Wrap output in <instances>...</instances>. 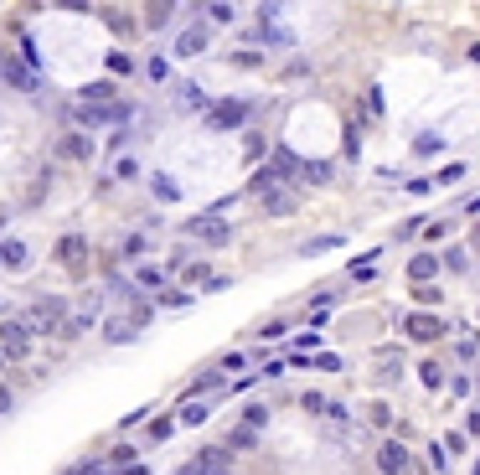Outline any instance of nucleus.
Instances as JSON below:
<instances>
[{
    "label": "nucleus",
    "mask_w": 480,
    "mask_h": 475,
    "mask_svg": "<svg viewBox=\"0 0 480 475\" xmlns=\"http://www.w3.org/2000/svg\"><path fill=\"white\" fill-rule=\"evenodd\" d=\"M21 320H26L36 336H57V331H68V320H73V315H68V300H62V295H36Z\"/></svg>",
    "instance_id": "1"
},
{
    "label": "nucleus",
    "mask_w": 480,
    "mask_h": 475,
    "mask_svg": "<svg viewBox=\"0 0 480 475\" xmlns=\"http://www.w3.org/2000/svg\"><path fill=\"white\" fill-rule=\"evenodd\" d=\"M233 470V449L228 444H202L176 475H228Z\"/></svg>",
    "instance_id": "2"
},
{
    "label": "nucleus",
    "mask_w": 480,
    "mask_h": 475,
    "mask_svg": "<svg viewBox=\"0 0 480 475\" xmlns=\"http://www.w3.org/2000/svg\"><path fill=\"white\" fill-rule=\"evenodd\" d=\"M52 258H57L68 274H83V269H88V238H83V233H62L57 248H52Z\"/></svg>",
    "instance_id": "3"
},
{
    "label": "nucleus",
    "mask_w": 480,
    "mask_h": 475,
    "mask_svg": "<svg viewBox=\"0 0 480 475\" xmlns=\"http://www.w3.org/2000/svg\"><path fill=\"white\" fill-rule=\"evenodd\" d=\"M181 233H186V238H196V243H207V248H223L228 238H233V228H228L223 218H207V212H202V218H186V223H181Z\"/></svg>",
    "instance_id": "4"
},
{
    "label": "nucleus",
    "mask_w": 480,
    "mask_h": 475,
    "mask_svg": "<svg viewBox=\"0 0 480 475\" xmlns=\"http://www.w3.org/2000/svg\"><path fill=\"white\" fill-rule=\"evenodd\" d=\"M31 341H36V331L26 326V320H21V315H11V320H0V352H6V357H26L31 352Z\"/></svg>",
    "instance_id": "5"
},
{
    "label": "nucleus",
    "mask_w": 480,
    "mask_h": 475,
    "mask_svg": "<svg viewBox=\"0 0 480 475\" xmlns=\"http://www.w3.org/2000/svg\"><path fill=\"white\" fill-rule=\"evenodd\" d=\"M248 119V103L243 98H223V103H212L207 109V129H238Z\"/></svg>",
    "instance_id": "6"
},
{
    "label": "nucleus",
    "mask_w": 480,
    "mask_h": 475,
    "mask_svg": "<svg viewBox=\"0 0 480 475\" xmlns=\"http://www.w3.org/2000/svg\"><path fill=\"white\" fill-rule=\"evenodd\" d=\"M264 212H269V218H295V212H300V191L285 186V181L269 186V191H264Z\"/></svg>",
    "instance_id": "7"
},
{
    "label": "nucleus",
    "mask_w": 480,
    "mask_h": 475,
    "mask_svg": "<svg viewBox=\"0 0 480 475\" xmlns=\"http://www.w3.org/2000/svg\"><path fill=\"white\" fill-rule=\"evenodd\" d=\"M408 465H413V455L398 444V439H382V449H377V470L382 475H408Z\"/></svg>",
    "instance_id": "8"
},
{
    "label": "nucleus",
    "mask_w": 480,
    "mask_h": 475,
    "mask_svg": "<svg viewBox=\"0 0 480 475\" xmlns=\"http://www.w3.org/2000/svg\"><path fill=\"white\" fill-rule=\"evenodd\" d=\"M98 305H103L98 295H83V305L73 310V320H68V331H62V336L73 341V336H83V331H93V326H98Z\"/></svg>",
    "instance_id": "9"
},
{
    "label": "nucleus",
    "mask_w": 480,
    "mask_h": 475,
    "mask_svg": "<svg viewBox=\"0 0 480 475\" xmlns=\"http://www.w3.org/2000/svg\"><path fill=\"white\" fill-rule=\"evenodd\" d=\"M57 155H62V160H78V165H83V160H93V140L83 135V129H68V135L57 140Z\"/></svg>",
    "instance_id": "10"
},
{
    "label": "nucleus",
    "mask_w": 480,
    "mask_h": 475,
    "mask_svg": "<svg viewBox=\"0 0 480 475\" xmlns=\"http://www.w3.org/2000/svg\"><path fill=\"white\" fill-rule=\"evenodd\" d=\"M403 326H408L413 341H439V336H444V320H439V315H408Z\"/></svg>",
    "instance_id": "11"
},
{
    "label": "nucleus",
    "mask_w": 480,
    "mask_h": 475,
    "mask_svg": "<svg viewBox=\"0 0 480 475\" xmlns=\"http://www.w3.org/2000/svg\"><path fill=\"white\" fill-rule=\"evenodd\" d=\"M6 88H21V93H36V73L26 68V62H16V57H6Z\"/></svg>",
    "instance_id": "12"
},
{
    "label": "nucleus",
    "mask_w": 480,
    "mask_h": 475,
    "mask_svg": "<svg viewBox=\"0 0 480 475\" xmlns=\"http://www.w3.org/2000/svg\"><path fill=\"white\" fill-rule=\"evenodd\" d=\"M0 269H26V243L21 238H0Z\"/></svg>",
    "instance_id": "13"
},
{
    "label": "nucleus",
    "mask_w": 480,
    "mask_h": 475,
    "mask_svg": "<svg viewBox=\"0 0 480 475\" xmlns=\"http://www.w3.org/2000/svg\"><path fill=\"white\" fill-rule=\"evenodd\" d=\"M196 52H207V31L202 26H186L176 36V57H196Z\"/></svg>",
    "instance_id": "14"
},
{
    "label": "nucleus",
    "mask_w": 480,
    "mask_h": 475,
    "mask_svg": "<svg viewBox=\"0 0 480 475\" xmlns=\"http://www.w3.org/2000/svg\"><path fill=\"white\" fill-rule=\"evenodd\" d=\"M98 16H103V26L114 31V36H135V21H129V11H119V6H103Z\"/></svg>",
    "instance_id": "15"
},
{
    "label": "nucleus",
    "mask_w": 480,
    "mask_h": 475,
    "mask_svg": "<svg viewBox=\"0 0 480 475\" xmlns=\"http://www.w3.org/2000/svg\"><path fill=\"white\" fill-rule=\"evenodd\" d=\"M140 331L135 326H129V315H119V320H108V326H103V341H108V347H124V341H135Z\"/></svg>",
    "instance_id": "16"
},
{
    "label": "nucleus",
    "mask_w": 480,
    "mask_h": 475,
    "mask_svg": "<svg viewBox=\"0 0 480 475\" xmlns=\"http://www.w3.org/2000/svg\"><path fill=\"white\" fill-rule=\"evenodd\" d=\"M434 274H439V258H434V253H419V258L408 264V279H419V285H429Z\"/></svg>",
    "instance_id": "17"
},
{
    "label": "nucleus",
    "mask_w": 480,
    "mask_h": 475,
    "mask_svg": "<svg viewBox=\"0 0 480 475\" xmlns=\"http://www.w3.org/2000/svg\"><path fill=\"white\" fill-rule=\"evenodd\" d=\"M341 243H346L341 233H325V238H310V243H300V253H305V258H315V253H331V248H341Z\"/></svg>",
    "instance_id": "18"
},
{
    "label": "nucleus",
    "mask_w": 480,
    "mask_h": 475,
    "mask_svg": "<svg viewBox=\"0 0 480 475\" xmlns=\"http://www.w3.org/2000/svg\"><path fill=\"white\" fill-rule=\"evenodd\" d=\"M207 414H212L207 403H181V408H176V424H186V429H191V424H207Z\"/></svg>",
    "instance_id": "19"
},
{
    "label": "nucleus",
    "mask_w": 480,
    "mask_h": 475,
    "mask_svg": "<svg viewBox=\"0 0 480 475\" xmlns=\"http://www.w3.org/2000/svg\"><path fill=\"white\" fill-rule=\"evenodd\" d=\"M135 285H140V290H160V285H165V274H160L155 264H140V269H135Z\"/></svg>",
    "instance_id": "20"
},
{
    "label": "nucleus",
    "mask_w": 480,
    "mask_h": 475,
    "mask_svg": "<svg viewBox=\"0 0 480 475\" xmlns=\"http://www.w3.org/2000/svg\"><path fill=\"white\" fill-rule=\"evenodd\" d=\"M253 444H258V429H248V424H238L228 434V449H253Z\"/></svg>",
    "instance_id": "21"
},
{
    "label": "nucleus",
    "mask_w": 480,
    "mask_h": 475,
    "mask_svg": "<svg viewBox=\"0 0 480 475\" xmlns=\"http://www.w3.org/2000/svg\"><path fill=\"white\" fill-rule=\"evenodd\" d=\"M150 315H155V310H150V300H129V326H135V331L150 326Z\"/></svg>",
    "instance_id": "22"
},
{
    "label": "nucleus",
    "mask_w": 480,
    "mask_h": 475,
    "mask_svg": "<svg viewBox=\"0 0 480 475\" xmlns=\"http://www.w3.org/2000/svg\"><path fill=\"white\" fill-rule=\"evenodd\" d=\"M300 176L320 186V181H331V165H325V160H300Z\"/></svg>",
    "instance_id": "23"
},
{
    "label": "nucleus",
    "mask_w": 480,
    "mask_h": 475,
    "mask_svg": "<svg viewBox=\"0 0 480 475\" xmlns=\"http://www.w3.org/2000/svg\"><path fill=\"white\" fill-rule=\"evenodd\" d=\"M135 455H140L135 444H114V449H108V465H119V470H129V465H140Z\"/></svg>",
    "instance_id": "24"
},
{
    "label": "nucleus",
    "mask_w": 480,
    "mask_h": 475,
    "mask_svg": "<svg viewBox=\"0 0 480 475\" xmlns=\"http://www.w3.org/2000/svg\"><path fill=\"white\" fill-rule=\"evenodd\" d=\"M170 16H176V6H150V11H145V26H150V31H160Z\"/></svg>",
    "instance_id": "25"
},
{
    "label": "nucleus",
    "mask_w": 480,
    "mask_h": 475,
    "mask_svg": "<svg viewBox=\"0 0 480 475\" xmlns=\"http://www.w3.org/2000/svg\"><path fill=\"white\" fill-rule=\"evenodd\" d=\"M243 424H248V429H264V424H269V408H264V403H248V408H243Z\"/></svg>",
    "instance_id": "26"
},
{
    "label": "nucleus",
    "mask_w": 480,
    "mask_h": 475,
    "mask_svg": "<svg viewBox=\"0 0 480 475\" xmlns=\"http://www.w3.org/2000/svg\"><path fill=\"white\" fill-rule=\"evenodd\" d=\"M217 382H223V372H202V377H196V382L186 387V398H191V393H212Z\"/></svg>",
    "instance_id": "27"
},
{
    "label": "nucleus",
    "mask_w": 480,
    "mask_h": 475,
    "mask_svg": "<svg viewBox=\"0 0 480 475\" xmlns=\"http://www.w3.org/2000/svg\"><path fill=\"white\" fill-rule=\"evenodd\" d=\"M160 305H165V310H186V305H191V295H181V290H165V295H160Z\"/></svg>",
    "instance_id": "28"
},
{
    "label": "nucleus",
    "mask_w": 480,
    "mask_h": 475,
    "mask_svg": "<svg viewBox=\"0 0 480 475\" xmlns=\"http://www.w3.org/2000/svg\"><path fill=\"white\" fill-rule=\"evenodd\" d=\"M145 73H150V83H165L170 68H165V57H150V62H145Z\"/></svg>",
    "instance_id": "29"
},
{
    "label": "nucleus",
    "mask_w": 480,
    "mask_h": 475,
    "mask_svg": "<svg viewBox=\"0 0 480 475\" xmlns=\"http://www.w3.org/2000/svg\"><path fill=\"white\" fill-rule=\"evenodd\" d=\"M419 377H424V387H439V382H444V372H439V362H424V372H419Z\"/></svg>",
    "instance_id": "30"
},
{
    "label": "nucleus",
    "mask_w": 480,
    "mask_h": 475,
    "mask_svg": "<svg viewBox=\"0 0 480 475\" xmlns=\"http://www.w3.org/2000/svg\"><path fill=\"white\" fill-rule=\"evenodd\" d=\"M150 186H155V197H165V202H176V186H170L165 176H150Z\"/></svg>",
    "instance_id": "31"
},
{
    "label": "nucleus",
    "mask_w": 480,
    "mask_h": 475,
    "mask_svg": "<svg viewBox=\"0 0 480 475\" xmlns=\"http://www.w3.org/2000/svg\"><path fill=\"white\" fill-rule=\"evenodd\" d=\"M140 253H145V238L129 233V238H124V258H140Z\"/></svg>",
    "instance_id": "32"
},
{
    "label": "nucleus",
    "mask_w": 480,
    "mask_h": 475,
    "mask_svg": "<svg viewBox=\"0 0 480 475\" xmlns=\"http://www.w3.org/2000/svg\"><path fill=\"white\" fill-rule=\"evenodd\" d=\"M170 429H176V419H155L150 424V439H170Z\"/></svg>",
    "instance_id": "33"
},
{
    "label": "nucleus",
    "mask_w": 480,
    "mask_h": 475,
    "mask_svg": "<svg viewBox=\"0 0 480 475\" xmlns=\"http://www.w3.org/2000/svg\"><path fill=\"white\" fill-rule=\"evenodd\" d=\"M315 367H320V372H341V357H336V352H320Z\"/></svg>",
    "instance_id": "34"
},
{
    "label": "nucleus",
    "mask_w": 480,
    "mask_h": 475,
    "mask_svg": "<svg viewBox=\"0 0 480 475\" xmlns=\"http://www.w3.org/2000/svg\"><path fill=\"white\" fill-rule=\"evenodd\" d=\"M300 408H310V414H325V408H331V403H325L320 393H305V398H300Z\"/></svg>",
    "instance_id": "35"
},
{
    "label": "nucleus",
    "mask_w": 480,
    "mask_h": 475,
    "mask_svg": "<svg viewBox=\"0 0 480 475\" xmlns=\"http://www.w3.org/2000/svg\"><path fill=\"white\" fill-rule=\"evenodd\" d=\"M78 475H114V470H108V465H98V460H83V465H73Z\"/></svg>",
    "instance_id": "36"
},
{
    "label": "nucleus",
    "mask_w": 480,
    "mask_h": 475,
    "mask_svg": "<svg viewBox=\"0 0 480 475\" xmlns=\"http://www.w3.org/2000/svg\"><path fill=\"white\" fill-rule=\"evenodd\" d=\"M129 68H135V62H129L124 52H108V73H129Z\"/></svg>",
    "instance_id": "37"
},
{
    "label": "nucleus",
    "mask_w": 480,
    "mask_h": 475,
    "mask_svg": "<svg viewBox=\"0 0 480 475\" xmlns=\"http://www.w3.org/2000/svg\"><path fill=\"white\" fill-rule=\"evenodd\" d=\"M372 424H377V429H387V424H392V414H387V403H372Z\"/></svg>",
    "instance_id": "38"
},
{
    "label": "nucleus",
    "mask_w": 480,
    "mask_h": 475,
    "mask_svg": "<svg viewBox=\"0 0 480 475\" xmlns=\"http://www.w3.org/2000/svg\"><path fill=\"white\" fill-rule=\"evenodd\" d=\"M258 336H269V341H274V336H285V320H264V326H258Z\"/></svg>",
    "instance_id": "39"
},
{
    "label": "nucleus",
    "mask_w": 480,
    "mask_h": 475,
    "mask_svg": "<svg viewBox=\"0 0 480 475\" xmlns=\"http://www.w3.org/2000/svg\"><path fill=\"white\" fill-rule=\"evenodd\" d=\"M429 465H434V470H444V465H449V449L434 444V449H429Z\"/></svg>",
    "instance_id": "40"
},
{
    "label": "nucleus",
    "mask_w": 480,
    "mask_h": 475,
    "mask_svg": "<svg viewBox=\"0 0 480 475\" xmlns=\"http://www.w3.org/2000/svg\"><path fill=\"white\" fill-rule=\"evenodd\" d=\"M207 16H212V21H217V26H228V21H233V6H212V11H207Z\"/></svg>",
    "instance_id": "41"
},
{
    "label": "nucleus",
    "mask_w": 480,
    "mask_h": 475,
    "mask_svg": "<svg viewBox=\"0 0 480 475\" xmlns=\"http://www.w3.org/2000/svg\"><path fill=\"white\" fill-rule=\"evenodd\" d=\"M413 295H419V305H434V300H439V290H434V285H419Z\"/></svg>",
    "instance_id": "42"
},
{
    "label": "nucleus",
    "mask_w": 480,
    "mask_h": 475,
    "mask_svg": "<svg viewBox=\"0 0 480 475\" xmlns=\"http://www.w3.org/2000/svg\"><path fill=\"white\" fill-rule=\"evenodd\" d=\"M11 403H16V398H11V387H6V382H0V419H6V414H11Z\"/></svg>",
    "instance_id": "43"
},
{
    "label": "nucleus",
    "mask_w": 480,
    "mask_h": 475,
    "mask_svg": "<svg viewBox=\"0 0 480 475\" xmlns=\"http://www.w3.org/2000/svg\"><path fill=\"white\" fill-rule=\"evenodd\" d=\"M119 475H150V465H129V470H119Z\"/></svg>",
    "instance_id": "44"
},
{
    "label": "nucleus",
    "mask_w": 480,
    "mask_h": 475,
    "mask_svg": "<svg viewBox=\"0 0 480 475\" xmlns=\"http://www.w3.org/2000/svg\"><path fill=\"white\" fill-rule=\"evenodd\" d=\"M0 78H6V52H0Z\"/></svg>",
    "instance_id": "45"
},
{
    "label": "nucleus",
    "mask_w": 480,
    "mask_h": 475,
    "mask_svg": "<svg viewBox=\"0 0 480 475\" xmlns=\"http://www.w3.org/2000/svg\"><path fill=\"white\" fill-rule=\"evenodd\" d=\"M475 248H480V223H475Z\"/></svg>",
    "instance_id": "46"
},
{
    "label": "nucleus",
    "mask_w": 480,
    "mask_h": 475,
    "mask_svg": "<svg viewBox=\"0 0 480 475\" xmlns=\"http://www.w3.org/2000/svg\"><path fill=\"white\" fill-rule=\"evenodd\" d=\"M0 367H6V352H0Z\"/></svg>",
    "instance_id": "47"
},
{
    "label": "nucleus",
    "mask_w": 480,
    "mask_h": 475,
    "mask_svg": "<svg viewBox=\"0 0 480 475\" xmlns=\"http://www.w3.org/2000/svg\"><path fill=\"white\" fill-rule=\"evenodd\" d=\"M68 475H78V470H68Z\"/></svg>",
    "instance_id": "48"
}]
</instances>
